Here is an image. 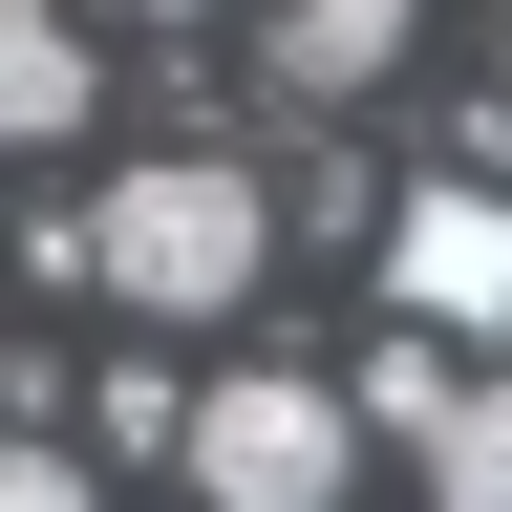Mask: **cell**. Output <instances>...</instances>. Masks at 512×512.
I'll use <instances>...</instances> for the list:
<instances>
[{
	"mask_svg": "<svg viewBox=\"0 0 512 512\" xmlns=\"http://www.w3.org/2000/svg\"><path fill=\"white\" fill-rule=\"evenodd\" d=\"M256 278H278V192H256L235 150H150L128 192H86V299H128V320H235Z\"/></svg>",
	"mask_w": 512,
	"mask_h": 512,
	"instance_id": "cell-1",
	"label": "cell"
},
{
	"mask_svg": "<svg viewBox=\"0 0 512 512\" xmlns=\"http://www.w3.org/2000/svg\"><path fill=\"white\" fill-rule=\"evenodd\" d=\"M342 448H363L342 384L256 363V384H214V406H192V512H342Z\"/></svg>",
	"mask_w": 512,
	"mask_h": 512,
	"instance_id": "cell-2",
	"label": "cell"
},
{
	"mask_svg": "<svg viewBox=\"0 0 512 512\" xmlns=\"http://www.w3.org/2000/svg\"><path fill=\"white\" fill-rule=\"evenodd\" d=\"M384 299L427 320V342H491L512 320V192L470 171V192H406V214H384Z\"/></svg>",
	"mask_w": 512,
	"mask_h": 512,
	"instance_id": "cell-3",
	"label": "cell"
},
{
	"mask_svg": "<svg viewBox=\"0 0 512 512\" xmlns=\"http://www.w3.org/2000/svg\"><path fill=\"white\" fill-rule=\"evenodd\" d=\"M427 0H278V107H363L384 64H406Z\"/></svg>",
	"mask_w": 512,
	"mask_h": 512,
	"instance_id": "cell-4",
	"label": "cell"
},
{
	"mask_svg": "<svg viewBox=\"0 0 512 512\" xmlns=\"http://www.w3.org/2000/svg\"><path fill=\"white\" fill-rule=\"evenodd\" d=\"M0 107H22V150L86 128V22H64V0H0Z\"/></svg>",
	"mask_w": 512,
	"mask_h": 512,
	"instance_id": "cell-5",
	"label": "cell"
},
{
	"mask_svg": "<svg viewBox=\"0 0 512 512\" xmlns=\"http://www.w3.org/2000/svg\"><path fill=\"white\" fill-rule=\"evenodd\" d=\"M342 406H363V427H406V448H448V406H470V363H448L427 320H406V342H384V363L342 384Z\"/></svg>",
	"mask_w": 512,
	"mask_h": 512,
	"instance_id": "cell-6",
	"label": "cell"
},
{
	"mask_svg": "<svg viewBox=\"0 0 512 512\" xmlns=\"http://www.w3.org/2000/svg\"><path fill=\"white\" fill-rule=\"evenodd\" d=\"M427 491H448V512H512V384H470V406H448V448H427Z\"/></svg>",
	"mask_w": 512,
	"mask_h": 512,
	"instance_id": "cell-7",
	"label": "cell"
},
{
	"mask_svg": "<svg viewBox=\"0 0 512 512\" xmlns=\"http://www.w3.org/2000/svg\"><path fill=\"white\" fill-rule=\"evenodd\" d=\"M0 512H86V470L64 448H0Z\"/></svg>",
	"mask_w": 512,
	"mask_h": 512,
	"instance_id": "cell-8",
	"label": "cell"
},
{
	"mask_svg": "<svg viewBox=\"0 0 512 512\" xmlns=\"http://www.w3.org/2000/svg\"><path fill=\"white\" fill-rule=\"evenodd\" d=\"M128 22H214V0H128Z\"/></svg>",
	"mask_w": 512,
	"mask_h": 512,
	"instance_id": "cell-9",
	"label": "cell"
},
{
	"mask_svg": "<svg viewBox=\"0 0 512 512\" xmlns=\"http://www.w3.org/2000/svg\"><path fill=\"white\" fill-rule=\"evenodd\" d=\"M491 150H512V86H491Z\"/></svg>",
	"mask_w": 512,
	"mask_h": 512,
	"instance_id": "cell-10",
	"label": "cell"
}]
</instances>
